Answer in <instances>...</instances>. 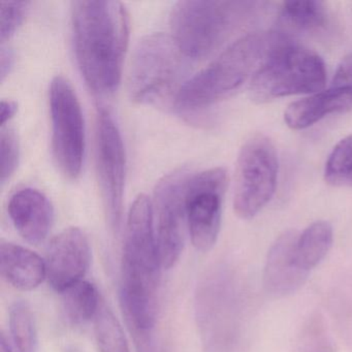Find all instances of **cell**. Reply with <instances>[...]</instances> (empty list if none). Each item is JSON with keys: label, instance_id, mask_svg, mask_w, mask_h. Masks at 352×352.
Returning a JSON list of instances; mask_svg holds the SVG:
<instances>
[{"label": "cell", "instance_id": "obj_1", "mask_svg": "<svg viewBox=\"0 0 352 352\" xmlns=\"http://www.w3.org/2000/svg\"><path fill=\"white\" fill-rule=\"evenodd\" d=\"M74 46L80 71L96 94H108L120 83L129 46V19L122 3L80 0L72 3Z\"/></svg>", "mask_w": 352, "mask_h": 352}, {"label": "cell", "instance_id": "obj_2", "mask_svg": "<svg viewBox=\"0 0 352 352\" xmlns=\"http://www.w3.org/2000/svg\"><path fill=\"white\" fill-rule=\"evenodd\" d=\"M281 40L278 34H250L239 38L206 69L186 80L177 94L180 110L195 111L232 96L261 67Z\"/></svg>", "mask_w": 352, "mask_h": 352}, {"label": "cell", "instance_id": "obj_3", "mask_svg": "<svg viewBox=\"0 0 352 352\" xmlns=\"http://www.w3.org/2000/svg\"><path fill=\"white\" fill-rule=\"evenodd\" d=\"M252 7L246 1H179L170 12V36L187 58H205L230 38Z\"/></svg>", "mask_w": 352, "mask_h": 352}, {"label": "cell", "instance_id": "obj_4", "mask_svg": "<svg viewBox=\"0 0 352 352\" xmlns=\"http://www.w3.org/2000/svg\"><path fill=\"white\" fill-rule=\"evenodd\" d=\"M327 69L321 57L306 47L280 40L251 79L257 102L284 96L314 94L324 89Z\"/></svg>", "mask_w": 352, "mask_h": 352}, {"label": "cell", "instance_id": "obj_5", "mask_svg": "<svg viewBox=\"0 0 352 352\" xmlns=\"http://www.w3.org/2000/svg\"><path fill=\"white\" fill-rule=\"evenodd\" d=\"M187 58L172 36L153 34L140 41L131 59L129 92L139 104H156L174 96L185 84Z\"/></svg>", "mask_w": 352, "mask_h": 352}, {"label": "cell", "instance_id": "obj_6", "mask_svg": "<svg viewBox=\"0 0 352 352\" xmlns=\"http://www.w3.org/2000/svg\"><path fill=\"white\" fill-rule=\"evenodd\" d=\"M160 267L153 207L147 195H140L127 217L121 289L131 294L157 296Z\"/></svg>", "mask_w": 352, "mask_h": 352}, {"label": "cell", "instance_id": "obj_7", "mask_svg": "<svg viewBox=\"0 0 352 352\" xmlns=\"http://www.w3.org/2000/svg\"><path fill=\"white\" fill-rule=\"evenodd\" d=\"M278 178L275 146L263 135L251 137L243 146L236 162L234 213L242 219L256 216L271 201Z\"/></svg>", "mask_w": 352, "mask_h": 352}, {"label": "cell", "instance_id": "obj_8", "mask_svg": "<svg viewBox=\"0 0 352 352\" xmlns=\"http://www.w3.org/2000/svg\"><path fill=\"white\" fill-rule=\"evenodd\" d=\"M52 151L60 172L69 179L81 174L85 151V126L76 92L65 78L57 76L51 82Z\"/></svg>", "mask_w": 352, "mask_h": 352}, {"label": "cell", "instance_id": "obj_9", "mask_svg": "<svg viewBox=\"0 0 352 352\" xmlns=\"http://www.w3.org/2000/svg\"><path fill=\"white\" fill-rule=\"evenodd\" d=\"M192 175L180 168L164 177L154 191L153 216L160 263L170 269L180 258L184 248L187 222V190Z\"/></svg>", "mask_w": 352, "mask_h": 352}, {"label": "cell", "instance_id": "obj_10", "mask_svg": "<svg viewBox=\"0 0 352 352\" xmlns=\"http://www.w3.org/2000/svg\"><path fill=\"white\" fill-rule=\"evenodd\" d=\"M96 162L98 182L109 223L120 226L125 186L124 146L118 125L110 111L98 110L96 120Z\"/></svg>", "mask_w": 352, "mask_h": 352}, {"label": "cell", "instance_id": "obj_11", "mask_svg": "<svg viewBox=\"0 0 352 352\" xmlns=\"http://www.w3.org/2000/svg\"><path fill=\"white\" fill-rule=\"evenodd\" d=\"M228 181V173L222 168L191 176L187 190V222L191 242L197 250H210L217 241Z\"/></svg>", "mask_w": 352, "mask_h": 352}, {"label": "cell", "instance_id": "obj_12", "mask_svg": "<svg viewBox=\"0 0 352 352\" xmlns=\"http://www.w3.org/2000/svg\"><path fill=\"white\" fill-rule=\"evenodd\" d=\"M89 241L80 228H69L57 234L47 250V278L56 292H63L82 281L89 269Z\"/></svg>", "mask_w": 352, "mask_h": 352}, {"label": "cell", "instance_id": "obj_13", "mask_svg": "<svg viewBox=\"0 0 352 352\" xmlns=\"http://www.w3.org/2000/svg\"><path fill=\"white\" fill-rule=\"evenodd\" d=\"M298 232L287 230L274 242L267 253L263 284L270 296L284 298L300 289L309 272L300 265L296 253Z\"/></svg>", "mask_w": 352, "mask_h": 352}, {"label": "cell", "instance_id": "obj_14", "mask_svg": "<svg viewBox=\"0 0 352 352\" xmlns=\"http://www.w3.org/2000/svg\"><path fill=\"white\" fill-rule=\"evenodd\" d=\"M352 110V85L333 81L327 90L292 102L284 113L290 129H305L329 115Z\"/></svg>", "mask_w": 352, "mask_h": 352}, {"label": "cell", "instance_id": "obj_15", "mask_svg": "<svg viewBox=\"0 0 352 352\" xmlns=\"http://www.w3.org/2000/svg\"><path fill=\"white\" fill-rule=\"evenodd\" d=\"M9 214L20 236L38 245L48 236L54 219V210L40 191L24 188L10 199Z\"/></svg>", "mask_w": 352, "mask_h": 352}, {"label": "cell", "instance_id": "obj_16", "mask_svg": "<svg viewBox=\"0 0 352 352\" xmlns=\"http://www.w3.org/2000/svg\"><path fill=\"white\" fill-rule=\"evenodd\" d=\"M0 272L20 290L38 287L47 276L46 263L36 253L13 243H0Z\"/></svg>", "mask_w": 352, "mask_h": 352}, {"label": "cell", "instance_id": "obj_17", "mask_svg": "<svg viewBox=\"0 0 352 352\" xmlns=\"http://www.w3.org/2000/svg\"><path fill=\"white\" fill-rule=\"evenodd\" d=\"M280 19L284 25L294 32H317L327 25L329 12L322 1L290 0L282 6Z\"/></svg>", "mask_w": 352, "mask_h": 352}, {"label": "cell", "instance_id": "obj_18", "mask_svg": "<svg viewBox=\"0 0 352 352\" xmlns=\"http://www.w3.org/2000/svg\"><path fill=\"white\" fill-rule=\"evenodd\" d=\"M333 228L327 221H316L298 234L296 253L302 269L310 272L327 256L333 245Z\"/></svg>", "mask_w": 352, "mask_h": 352}, {"label": "cell", "instance_id": "obj_19", "mask_svg": "<svg viewBox=\"0 0 352 352\" xmlns=\"http://www.w3.org/2000/svg\"><path fill=\"white\" fill-rule=\"evenodd\" d=\"M63 309L69 322L84 324L96 316L100 300L98 290L87 281H80L63 292Z\"/></svg>", "mask_w": 352, "mask_h": 352}, {"label": "cell", "instance_id": "obj_20", "mask_svg": "<svg viewBox=\"0 0 352 352\" xmlns=\"http://www.w3.org/2000/svg\"><path fill=\"white\" fill-rule=\"evenodd\" d=\"M94 331L100 351L129 352L122 327L104 302H100L94 316Z\"/></svg>", "mask_w": 352, "mask_h": 352}, {"label": "cell", "instance_id": "obj_21", "mask_svg": "<svg viewBox=\"0 0 352 352\" xmlns=\"http://www.w3.org/2000/svg\"><path fill=\"white\" fill-rule=\"evenodd\" d=\"M10 329L19 352H36L38 337L30 305L16 302L10 311Z\"/></svg>", "mask_w": 352, "mask_h": 352}, {"label": "cell", "instance_id": "obj_22", "mask_svg": "<svg viewBox=\"0 0 352 352\" xmlns=\"http://www.w3.org/2000/svg\"><path fill=\"white\" fill-rule=\"evenodd\" d=\"M324 178L336 187H352V135L337 144L325 164Z\"/></svg>", "mask_w": 352, "mask_h": 352}, {"label": "cell", "instance_id": "obj_23", "mask_svg": "<svg viewBox=\"0 0 352 352\" xmlns=\"http://www.w3.org/2000/svg\"><path fill=\"white\" fill-rule=\"evenodd\" d=\"M19 141L15 131L1 127L0 133V181L5 184L15 172L19 162Z\"/></svg>", "mask_w": 352, "mask_h": 352}, {"label": "cell", "instance_id": "obj_24", "mask_svg": "<svg viewBox=\"0 0 352 352\" xmlns=\"http://www.w3.org/2000/svg\"><path fill=\"white\" fill-rule=\"evenodd\" d=\"M28 1H0V41L5 44L23 23L28 14Z\"/></svg>", "mask_w": 352, "mask_h": 352}, {"label": "cell", "instance_id": "obj_25", "mask_svg": "<svg viewBox=\"0 0 352 352\" xmlns=\"http://www.w3.org/2000/svg\"><path fill=\"white\" fill-rule=\"evenodd\" d=\"M17 112V104L11 100H3L0 104V117H1V126H5L8 121L11 120Z\"/></svg>", "mask_w": 352, "mask_h": 352}, {"label": "cell", "instance_id": "obj_26", "mask_svg": "<svg viewBox=\"0 0 352 352\" xmlns=\"http://www.w3.org/2000/svg\"><path fill=\"white\" fill-rule=\"evenodd\" d=\"M12 63H13V55H12L11 51H7L3 48L1 50V80L3 81L5 80L6 76L9 74Z\"/></svg>", "mask_w": 352, "mask_h": 352}, {"label": "cell", "instance_id": "obj_27", "mask_svg": "<svg viewBox=\"0 0 352 352\" xmlns=\"http://www.w3.org/2000/svg\"><path fill=\"white\" fill-rule=\"evenodd\" d=\"M0 352H13L3 335L0 337Z\"/></svg>", "mask_w": 352, "mask_h": 352}]
</instances>
